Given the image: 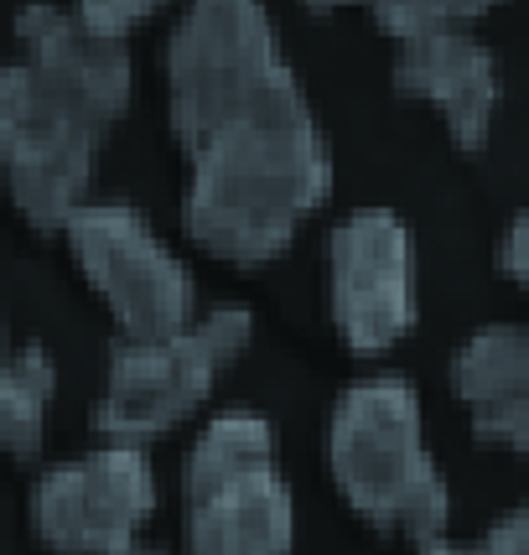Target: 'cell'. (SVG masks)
I'll list each match as a JSON object with an SVG mask.
<instances>
[{"mask_svg": "<svg viewBox=\"0 0 529 555\" xmlns=\"http://www.w3.org/2000/svg\"><path fill=\"white\" fill-rule=\"evenodd\" d=\"M452 389L482 447L529 452V327H478L452 359Z\"/></svg>", "mask_w": 529, "mask_h": 555, "instance_id": "obj_11", "label": "cell"}, {"mask_svg": "<svg viewBox=\"0 0 529 555\" xmlns=\"http://www.w3.org/2000/svg\"><path fill=\"white\" fill-rule=\"evenodd\" d=\"M182 156V223L229 266H264L286 255L301 223L333 193V151L296 73Z\"/></svg>", "mask_w": 529, "mask_h": 555, "instance_id": "obj_1", "label": "cell"}, {"mask_svg": "<svg viewBox=\"0 0 529 555\" xmlns=\"http://www.w3.org/2000/svg\"><path fill=\"white\" fill-rule=\"evenodd\" d=\"M249 338L255 317L244 307H214L167 338H120L104 369L94 431L125 447H151L171 436L214 395L218 374L244 359Z\"/></svg>", "mask_w": 529, "mask_h": 555, "instance_id": "obj_4", "label": "cell"}, {"mask_svg": "<svg viewBox=\"0 0 529 555\" xmlns=\"http://www.w3.org/2000/svg\"><path fill=\"white\" fill-rule=\"evenodd\" d=\"M31 530L57 551H125L156 514V473L145 447L104 441L48 467L31 488Z\"/></svg>", "mask_w": 529, "mask_h": 555, "instance_id": "obj_9", "label": "cell"}, {"mask_svg": "<svg viewBox=\"0 0 529 555\" xmlns=\"http://www.w3.org/2000/svg\"><path fill=\"white\" fill-rule=\"evenodd\" d=\"M499 0H374V22L385 37H436V31H473Z\"/></svg>", "mask_w": 529, "mask_h": 555, "instance_id": "obj_13", "label": "cell"}, {"mask_svg": "<svg viewBox=\"0 0 529 555\" xmlns=\"http://www.w3.org/2000/svg\"><path fill=\"white\" fill-rule=\"evenodd\" d=\"M312 11H337V5H353V0H307Z\"/></svg>", "mask_w": 529, "mask_h": 555, "instance_id": "obj_16", "label": "cell"}, {"mask_svg": "<svg viewBox=\"0 0 529 555\" xmlns=\"http://www.w3.org/2000/svg\"><path fill=\"white\" fill-rule=\"evenodd\" d=\"M115 130L94 99L48 73L31 57L5 63L0 78V162L5 188L31 229H68L94 182L99 145Z\"/></svg>", "mask_w": 529, "mask_h": 555, "instance_id": "obj_3", "label": "cell"}, {"mask_svg": "<svg viewBox=\"0 0 529 555\" xmlns=\"http://www.w3.org/2000/svg\"><path fill=\"white\" fill-rule=\"evenodd\" d=\"M291 63L281 57L264 0H188L167 42L171 135L182 151L260 104Z\"/></svg>", "mask_w": 529, "mask_h": 555, "instance_id": "obj_5", "label": "cell"}, {"mask_svg": "<svg viewBox=\"0 0 529 555\" xmlns=\"http://www.w3.org/2000/svg\"><path fill=\"white\" fill-rule=\"evenodd\" d=\"M333 483L374 530L436 545L452 525V488L426 447L421 395L400 374H374L343 389L327 431Z\"/></svg>", "mask_w": 529, "mask_h": 555, "instance_id": "obj_2", "label": "cell"}, {"mask_svg": "<svg viewBox=\"0 0 529 555\" xmlns=\"http://www.w3.org/2000/svg\"><path fill=\"white\" fill-rule=\"evenodd\" d=\"M482 551H529V504L508 508L499 525H488V530L478 534Z\"/></svg>", "mask_w": 529, "mask_h": 555, "instance_id": "obj_15", "label": "cell"}, {"mask_svg": "<svg viewBox=\"0 0 529 555\" xmlns=\"http://www.w3.org/2000/svg\"><path fill=\"white\" fill-rule=\"evenodd\" d=\"M499 270L529 296V214H519L499 240Z\"/></svg>", "mask_w": 529, "mask_h": 555, "instance_id": "obj_14", "label": "cell"}, {"mask_svg": "<svg viewBox=\"0 0 529 555\" xmlns=\"http://www.w3.org/2000/svg\"><path fill=\"white\" fill-rule=\"evenodd\" d=\"M327 301L348 353L379 359L415 333L421 317V266L415 234L389 208L343 218L327 240Z\"/></svg>", "mask_w": 529, "mask_h": 555, "instance_id": "obj_8", "label": "cell"}, {"mask_svg": "<svg viewBox=\"0 0 529 555\" xmlns=\"http://www.w3.org/2000/svg\"><path fill=\"white\" fill-rule=\"evenodd\" d=\"M182 508L193 551H286L296 504L275 473V441L255 411L218 415L182 467Z\"/></svg>", "mask_w": 529, "mask_h": 555, "instance_id": "obj_6", "label": "cell"}, {"mask_svg": "<svg viewBox=\"0 0 529 555\" xmlns=\"http://www.w3.org/2000/svg\"><path fill=\"white\" fill-rule=\"evenodd\" d=\"M395 94L431 104L462 151H478L499 115V57L473 31H436L395 42Z\"/></svg>", "mask_w": 529, "mask_h": 555, "instance_id": "obj_10", "label": "cell"}, {"mask_svg": "<svg viewBox=\"0 0 529 555\" xmlns=\"http://www.w3.org/2000/svg\"><path fill=\"white\" fill-rule=\"evenodd\" d=\"M68 249L109 307L120 338H167L193 322V275L125 203H83L68 218Z\"/></svg>", "mask_w": 529, "mask_h": 555, "instance_id": "obj_7", "label": "cell"}, {"mask_svg": "<svg viewBox=\"0 0 529 555\" xmlns=\"http://www.w3.org/2000/svg\"><path fill=\"white\" fill-rule=\"evenodd\" d=\"M57 395V369H52L42 343H22L0 363V441L16 462H37L48 441V415Z\"/></svg>", "mask_w": 529, "mask_h": 555, "instance_id": "obj_12", "label": "cell"}]
</instances>
